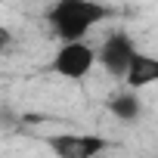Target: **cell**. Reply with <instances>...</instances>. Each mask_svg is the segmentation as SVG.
Masks as SVG:
<instances>
[{
    "mask_svg": "<svg viewBox=\"0 0 158 158\" xmlns=\"http://www.w3.org/2000/svg\"><path fill=\"white\" fill-rule=\"evenodd\" d=\"M102 19H109V6L99 0H53L47 10V25L59 40H84Z\"/></svg>",
    "mask_w": 158,
    "mask_h": 158,
    "instance_id": "obj_1",
    "label": "cell"
},
{
    "mask_svg": "<svg viewBox=\"0 0 158 158\" xmlns=\"http://www.w3.org/2000/svg\"><path fill=\"white\" fill-rule=\"evenodd\" d=\"M96 65V50L87 40H59V50L50 59V71L65 81H81Z\"/></svg>",
    "mask_w": 158,
    "mask_h": 158,
    "instance_id": "obj_2",
    "label": "cell"
},
{
    "mask_svg": "<svg viewBox=\"0 0 158 158\" xmlns=\"http://www.w3.org/2000/svg\"><path fill=\"white\" fill-rule=\"evenodd\" d=\"M133 53H136V47H133L130 34L112 31V34L99 44V50H96V65H99L106 74H112V77H124V71H127Z\"/></svg>",
    "mask_w": 158,
    "mask_h": 158,
    "instance_id": "obj_3",
    "label": "cell"
},
{
    "mask_svg": "<svg viewBox=\"0 0 158 158\" xmlns=\"http://www.w3.org/2000/svg\"><path fill=\"white\" fill-rule=\"evenodd\" d=\"M44 143L59 158H93L102 149H109V143L93 133H50L44 136Z\"/></svg>",
    "mask_w": 158,
    "mask_h": 158,
    "instance_id": "obj_4",
    "label": "cell"
},
{
    "mask_svg": "<svg viewBox=\"0 0 158 158\" xmlns=\"http://www.w3.org/2000/svg\"><path fill=\"white\" fill-rule=\"evenodd\" d=\"M121 81H124L127 87H133V90H146V87L158 84V56H152V53H139V50H136Z\"/></svg>",
    "mask_w": 158,
    "mask_h": 158,
    "instance_id": "obj_5",
    "label": "cell"
},
{
    "mask_svg": "<svg viewBox=\"0 0 158 158\" xmlns=\"http://www.w3.org/2000/svg\"><path fill=\"white\" fill-rule=\"evenodd\" d=\"M109 112H112V118H118V121H136L139 115H143V102H139V90H133V87H124V90H118V93H112V99H109Z\"/></svg>",
    "mask_w": 158,
    "mask_h": 158,
    "instance_id": "obj_6",
    "label": "cell"
},
{
    "mask_svg": "<svg viewBox=\"0 0 158 158\" xmlns=\"http://www.w3.org/2000/svg\"><path fill=\"white\" fill-rule=\"evenodd\" d=\"M10 44H13V31H10L3 22H0V53H6V50H10Z\"/></svg>",
    "mask_w": 158,
    "mask_h": 158,
    "instance_id": "obj_7",
    "label": "cell"
}]
</instances>
